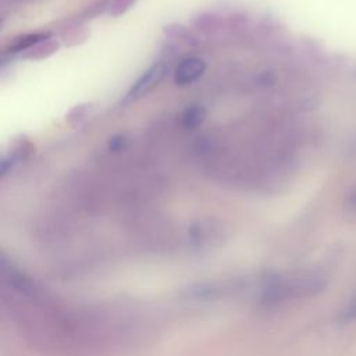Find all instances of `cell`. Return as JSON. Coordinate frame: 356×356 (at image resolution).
<instances>
[{
  "instance_id": "obj_1",
  "label": "cell",
  "mask_w": 356,
  "mask_h": 356,
  "mask_svg": "<svg viewBox=\"0 0 356 356\" xmlns=\"http://www.w3.org/2000/svg\"><path fill=\"white\" fill-rule=\"evenodd\" d=\"M327 284L325 273L317 268L267 271L257 281L256 300L261 307H274L289 300L313 298L321 293Z\"/></svg>"
},
{
  "instance_id": "obj_2",
  "label": "cell",
  "mask_w": 356,
  "mask_h": 356,
  "mask_svg": "<svg viewBox=\"0 0 356 356\" xmlns=\"http://www.w3.org/2000/svg\"><path fill=\"white\" fill-rule=\"evenodd\" d=\"M246 288L245 280H217L207 282H197L189 285L182 291L185 298L191 299H218L242 291Z\"/></svg>"
},
{
  "instance_id": "obj_3",
  "label": "cell",
  "mask_w": 356,
  "mask_h": 356,
  "mask_svg": "<svg viewBox=\"0 0 356 356\" xmlns=\"http://www.w3.org/2000/svg\"><path fill=\"white\" fill-rule=\"evenodd\" d=\"M164 75H165V65L163 63L153 64L134 82L132 88L127 93L125 100L135 102V100L143 97L163 81Z\"/></svg>"
},
{
  "instance_id": "obj_4",
  "label": "cell",
  "mask_w": 356,
  "mask_h": 356,
  "mask_svg": "<svg viewBox=\"0 0 356 356\" xmlns=\"http://www.w3.org/2000/svg\"><path fill=\"white\" fill-rule=\"evenodd\" d=\"M206 63L199 57L182 60L174 71V82L178 86H188L196 82L206 72Z\"/></svg>"
},
{
  "instance_id": "obj_5",
  "label": "cell",
  "mask_w": 356,
  "mask_h": 356,
  "mask_svg": "<svg viewBox=\"0 0 356 356\" xmlns=\"http://www.w3.org/2000/svg\"><path fill=\"white\" fill-rule=\"evenodd\" d=\"M50 38V33H28L24 35L18 39H15L10 46H8V51L11 53H18V51H24V50H29L33 46H36L38 43L46 40Z\"/></svg>"
},
{
  "instance_id": "obj_6",
  "label": "cell",
  "mask_w": 356,
  "mask_h": 356,
  "mask_svg": "<svg viewBox=\"0 0 356 356\" xmlns=\"http://www.w3.org/2000/svg\"><path fill=\"white\" fill-rule=\"evenodd\" d=\"M57 49H58V43L54 39H46V40L38 43L36 46H33L32 49L26 50V53L24 54V58L42 60V58L49 57L54 51H57Z\"/></svg>"
},
{
  "instance_id": "obj_7",
  "label": "cell",
  "mask_w": 356,
  "mask_h": 356,
  "mask_svg": "<svg viewBox=\"0 0 356 356\" xmlns=\"http://www.w3.org/2000/svg\"><path fill=\"white\" fill-rule=\"evenodd\" d=\"M207 111L203 106H191L182 114V124L185 128H197L204 122Z\"/></svg>"
},
{
  "instance_id": "obj_8",
  "label": "cell",
  "mask_w": 356,
  "mask_h": 356,
  "mask_svg": "<svg viewBox=\"0 0 356 356\" xmlns=\"http://www.w3.org/2000/svg\"><path fill=\"white\" fill-rule=\"evenodd\" d=\"M356 320V293L343 305V307L338 313V321L342 324H348Z\"/></svg>"
},
{
  "instance_id": "obj_9",
  "label": "cell",
  "mask_w": 356,
  "mask_h": 356,
  "mask_svg": "<svg viewBox=\"0 0 356 356\" xmlns=\"http://www.w3.org/2000/svg\"><path fill=\"white\" fill-rule=\"evenodd\" d=\"M92 110V104H79V106H75L70 110L68 115H67V120L72 124V125H76L79 122H82L88 114L90 113Z\"/></svg>"
},
{
  "instance_id": "obj_10",
  "label": "cell",
  "mask_w": 356,
  "mask_h": 356,
  "mask_svg": "<svg viewBox=\"0 0 356 356\" xmlns=\"http://www.w3.org/2000/svg\"><path fill=\"white\" fill-rule=\"evenodd\" d=\"M136 0H114L111 4H110V8H108V13L110 15L113 17H118L121 14H124Z\"/></svg>"
},
{
  "instance_id": "obj_11",
  "label": "cell",
  "mask_w": 356,
  "mask_h": 356,
  "mask_svg": "<svg viewBox=\"0 0 356 356\" xmlns=\"http://www.w3.org/2000/svg\"><path fill=\"white\" fill-rule=\"evenodd\" d=\"M122 139H124V138H121V136L113 138V139L110 140V143H108L110 149H111V150H120V149L124 146V140H122Z\"/></svg>"
},
{
  "instance_id": "obj_12",
  "label": "cell",
  "mask_w": 356,
  "mask_h": 356,
  "mask_svg": "<svg viewBox=\"0 0 356 356\" xmlns=\"http://www.w3.org/2000/svg\"><path fill=\"white\" fill-rule=\"evenodd\" d=\"M348 202H349L350 207L356 210V191H355V192H353V193L349 196V200H348Z\"/></svg>"
}]
</instances>
